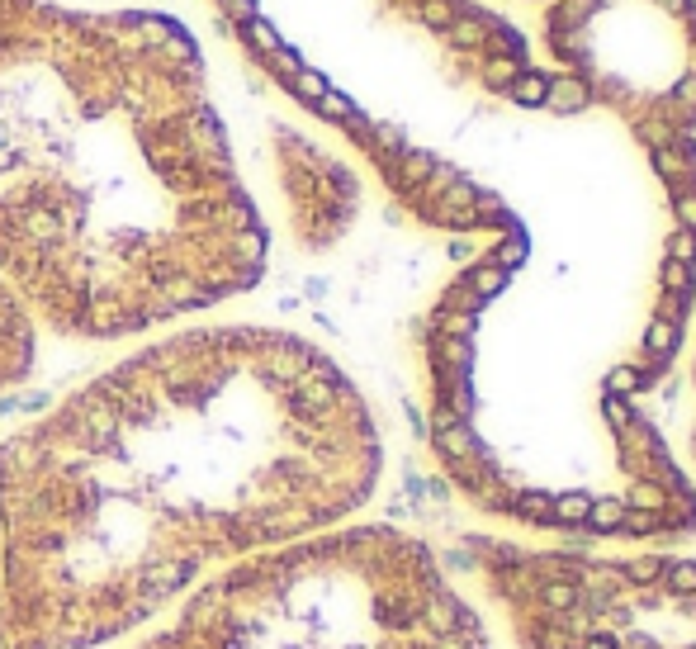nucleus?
<instances>
[{"instance_id":"f257e3e1","label":"nucleus","mask_w":696,"mask_h":649,"mask_svg":"<svg viewBox=\"0 0 696 649\" xmlns=\"http://www.w3.org/2000/svg\"><path fill=\"white\" fill-rule=\"evenodd\" d=\"M384 446L313 342L180 327L0 441V597L19 649H105L247 559L351 526Z\"/></svg>"},{"instance_id":"f03ea898","label":"nucleus","mask_w":696,"mask_h":649,"mask_svg":"<svg viewBox=\"0 0 696 649\" xmlns=\"http://www.w3.org/2000/svg\"><path fill=\"white\" fill-rule=\"evenodd\" d=\"M266 252L195 38L0 0V285L38 332L143 337L247 294Z\"/></svg>"},{"instance_id":"7ed1b4c3","label":"nucleus","mask_w":696,"mask_h":649,"mask_svg":"<svg viewBox=\"0 0 696 649\" xmlns=\"http://www.w3.org/2000/svg\"><path fill=\"white\" fill-rule=\"evenodd\" d=\"M133 649H493L427 541L337 526L209 578Z\"/></svg>"},{"instance_id":"20e7f679","label":"nucleus","mask_w":696,"mask_h":649,"mask_svg":"<svg viewBox=\"0 0 696 649\" xmlns=\"http://www.w3.org/2000/svg\"><path fill=\"white\" fill-rule=\"evenodd\" d=\"M460 555L517 649H696V559L464 536Z\"/></svg>"},{"instance_id":"39448f33","label":"nucleus","mask_w":696,"mask_h":649,"mask_svg":"<svg viewBox=\"0 0 696 649\" xmlns=\"http://www.w3.org/2000/svg\"><path fill=\"white\" fill-rule=\"evenodd\" d=\"M275 171H280V190H285L294 237L304 247H313V252L332 247L356 218L360 204L356 176L341 162H332L327 152H318L313 143L289 138V133L275 143Z\"/></svg>"},{"instance_id":"423d86ee","label":"nucleus","mask_w":696,"mask_h":649,"mask_svg":"<svg viewBox=\"0 0 696 649\" xmlns=\"http://www.w3.org/2000/svg\"><path fill=\"white\" fill-rule=\"evenodd\" d=\"M34 356H38V327L10 299V289L0 285V389H15L19 379L34 370Z\"/></svg>"},{"instance_id":"0eeeda50","label":"nucleus","mask_w":696,"mask_h":649,"mask_svg":"<svg viewBox=\"0 0 696 649\" xmlns=\"http://www.w3.org/2000/svg\"><path fill=\"white\" fill-rule=\"evenodd\" d=\"M545 95H550V81L540 72H521V81L512 86V100H521V105H540Z\"/></svg>"},{"instance_id":"6e6552de","label":"nucleus","mask_w":696,"mask_h":649,"mask_svg":"<svg viewBox=\"0 0 696 649\" xmlns=\"http://www.w3.org/2000/svg\"><path fill=\"white\" fill-rule=\"evenodd\" d=\"M0 649H19L15 626H10V612H5V597H0Z\"/></svg>"},{"instance_id":"1a4fd4ad","label":"nucleus","mask_w":696,"mask_h":649,"mask_svg":"<svg viewBox=\"0 0 696 649\" xmlns=\"http://www.w3.org/2000/svg\"><path fill=\"white\" fill-rule=\"evenodd\" d=\"M663 10H673V15H687V0H659Z\"/></svg>"},{"instance_id":"9d476101","label":"nucleus","mask_w":696,"mask_h":649,"mask_svg":"<svg viewBox=\"0 0 696 649\" xmlns=\"http://www.w3.org/2000/svg\"><path fill=\"white\" fill-rule=\"evenodd\" d=\"M692 460H696V422H692Z\"/></svg>"}]
</instances>
